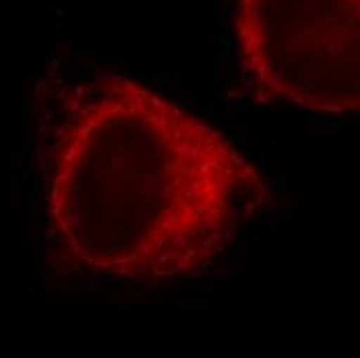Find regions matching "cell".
<instances>
[{
  "label": "cell",
  "instance_id": "7a4b0ae2",
  "mask_svg": "<svg viewBox=\"0 0 360 358\" xmlns=\"http://www.w3.org/2000/svg\"><path fill=\"white\" fill-rule=\"evenodd\" d=\"M247 85L265 104L359 108V0H236Z\"/></svg>",
  "mask_w": 360,
  "mask_h": 358
},
{
  "label": "cell",
  "instance_id": "6da1fadb",
  "mask_svg": "<svg viewBox=\"0 0 360 358\" xmlns=\"http://www.w3.org/2000/svg\"><path fill=\"white\" fill-rule=\"evenodd\" d=\"M265 203L236 145L141 83L106 75L67 94L46 217L75 267L131 280L201 274Z\"/></svg>",
  "mask_w": 360,
  "mask_h": 358
}]
</instances>
